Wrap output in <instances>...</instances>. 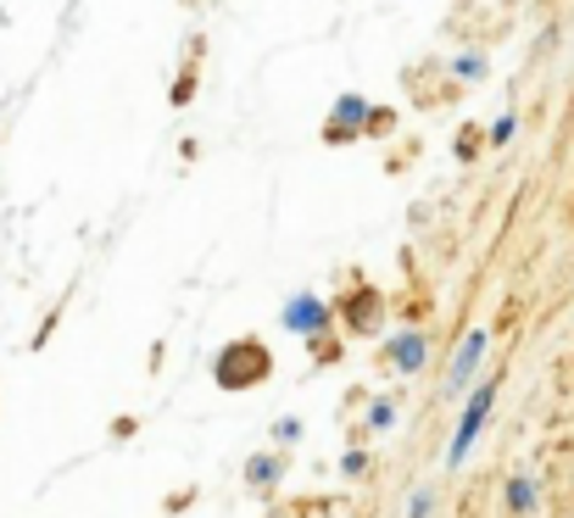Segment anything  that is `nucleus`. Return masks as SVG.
Returning <instances> with one entry per match:
<instances>
[{
  "instance_id": "f257e3e1",
  "label": "nucleus",
  "mask_w": 574,
  "mask_h": 518,
  "mask_svg": "<svg viewBox=\"0 0 574 518\" xmlns=\"http://www.w3.org/2000/svg\"><path fill=\"white\" fill-rule=\"evenodd\" d=\"M268 374V352L257 340H240V345H229V352L218 357V379L229 385V390H245V385H257Z\"/></svg>"
},
{
  "instance_id": "f03ea898",
  "label": "nucleus",
  "mask_w": 574,
  "mask_h": 518,
  "mask_svg": "<svg viewBox=\"0 0 574 518\" xmlns=\"http://www.w3.org/2000/svg\"><path fill=\"white\" fill-rule=\"evenodd\" d=\"M490 401H497V385H479V390L468 396L463 423H457V436H452V447H446V463H452V469H457V463L468 458V447L479 441V429H485V418H490Z\"/></svg>"
},
{
  "instance_id": "7ed1b4c3",
  "label": "nucleus",
  "mask_w": 574,
  "mask_h": 518,
  "mask_svg": "<svg viewBox=\"0 0 574 518\" xmlns=\"http://www.w3.org/2000/svg\"><path fill=\"white\" fill-rule=\"evenodd\" d=\"M479 357H485V334L474 329V334H463V345H457V357H452V374H446V396H457V390L468 385V374L479 368Z\"/></svg>"
},
{
  "instance_id": "20e7f679",
  "label": "nucleus",
  "mask_w": 574,
  "mask_h": 518,
  "mask_svg": "<svg viewBox=\"0 0 574 518\" xmlns=\"http://www.w3.org/2000/svg\"><path fill=\"white\" fill-rule=\"evenodd\" d=\"M323 323H330V307H323L318 296H296L285 307V329H296V334H318Z\"/></svg>"
},
{
  "instance_id": "39448f33",
  "label": "nucleus",
  "mask_w": 574,
  "mask_h": 518,
  "mask_svg": "<svg viewBox=\"0 0 574 518\" xmlns=\"http://www.w3.org/2000/svg\"><path fill=\"white\" fill-rule=\"evenodd\" d=\"M424 357H430L424 334H396V340H390V363H396L401 374H419V368H424Z\"/></svg>"
},
{
  "instance_id": "423d86ee",
  "label": "nucleus",
  "mask_w": 574,
  "mask_h": 518,
  "mask_svg": "<svg viewBox=\"0 0 574 518\" xmlns=\"http://www.w3.org/2000/svg\"><path fill=\"white\" fill-rule=\"evenodd\" d=\"M368 118H374V107H368V101L341 96V101H335V140H341V134H352V129H363Z\"/></svg>"
},
{
  "instance_id": "0eeeda50",
  "label": "nucleus",
  "mask_w": 574,
  "mask_h": 518,
  "mask_svg": "<svg viewBox=\"0 0 574 518\" xmlns=\"http://www.w3.org/2000/svg\"><path fill=\"white\" fill-rule=\"evenodd\" d=\"M508 507H514L519 518L536 513V480H530V474H514V480H508Z\"/></svg>"
},
{
  "instance_id": "6e6552de",
  "label": "nucleus",
  "mask_w": 574,
  "mask_h": 518,
  "mask_svg": "<svg viewBox=\"0 0 574 518\" xmlns=\"http://www.w3.org/2000/svg\"><path fill=\"white\" fill-rule=\"evenodd\" d=\"M245 480H252L257 491H268V485L279 480V458H268V452H263V458H252V463H245Z\"/></svg>"
},
{
  "instance_id": "1a4fd4ad",
  "label": "nucleus",
  "mask_w": 574,
  "mask_h": 518,
  "mask_svg": "<svg viewBox=\"0 0 574 518\" xmlns=\"http://www.w3.org/2000/svg\"><path fill=\"white\" fill-rule=\"evenodd\" d=\"M352 323H357V329H363V323H374V296H368V290L352 301Z\"/></svg>"
},
{
  "instance_id": "9d476101",
  "label": "nucleus",
  "mask_w": 574,
  "mask_h": 518,
  "mask_svg": "<svg viewBox=\"0 0 574 518\" xmlns=\"http://www.w3.org/2000/svg\"><path fill=\"white\" fill-rule=\"evenodd\" d=\"M430 507H435V496H430V491H413V496H407V518H424Z\"/></svg>"
},
{
  "instance_id": "9b49d317",
  "label": "nucleus",
  "mask_w": 574,
  "mask_h": 518,
  "mask_svg": "<svg viewBox=\"0 0 574 518\" xmlns=\"http://www.w3.org/2000/svg\"><path fill=\"white\" fill-rule=\"evenodd\" d=\"M390 418H396V407H390V401H374V407H368V423H374V429H385Z\"/></svg>"
},
{
  "instance_id": "f8f14e48",
  "label": "nucleus",
  "mask_w": 574,
  "mask_h": 518,
  "mask_svg": "<svg viewBox=\"0 0 574 518\" xmlns=\"http://www.w3.org/2000/svg\"><path fill=\"white\" fill-rule=\"evenodd\" d=\"M479 73H485L479 56H457V78H479Z\"/></svg>"
},
{
  "instance_id": "ddd939ff",
  "label": "nucleus",
  "mask_w": 574,
  "mask_h": 518,
  "mask_svg": "<svg viewBox=\"0 0 574 518\" xmlns=\"http://www.w3.org/2000/svg\"><path fill=\"white\" fill-rule=\"evenodd\" d=\"M490 140H497V145H503V140H514V118H503V123H490Z\"/></svg>"
}]
</instances>
